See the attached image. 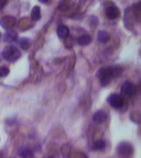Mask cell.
<instances>
[{
    "instance_id": "obj_14",
    "label": "cell",
    "mask_w": 141,
    "mask_h": 158,
    "mask_svg": "<svg viewBox=\"0 0 141 158\" xmlns=\"http://www.w3.org/2000/svg\"><path fill=\"white\" fill-rule=\"evenodd\" d=\"M20 156L22 158H34L33 152L32 150L28 149V148H25V149L21 151L20 152Z\"/></svg>"
},
{
    "instance_id": "obj_20",
    "label": "cell",
    "mask_w": 141,
    "mask_h": 158,
    "mask_svg": "<svg viewBox=\"0 0 141 158\" xmlns=\"http://www.w3.org/2000/svg\"><path fill=\"white\" fill-rule=\"evenodd\" d=\"M41 2H46L47 1H49V0H39Z\"/></svg>"
},
{
    "instance_id": "obj_4",
    "label": "cell",
    "mask_w": 141,
    "mask_h": 158,
    "mask_svg": "<svg viewBox=\"0 0 141 158\" xmlns=\"http://www.w3.org/2000/svg\"><path fill=\"white\" fill-rule=\"evenodd\" d=\"M117 152L120 156H128L131 155L134 152V148L130 143L123 142V143H120L117 147Z\"/></svg>"
},
{
    "instance_id": "obj_10",
    "label": "cell",
    "mask_w": 141,
    "mask_h": 158,
    "mask_svg": "<svg viewBox=\"0 0 141 158\" xmlns=\"http://www.w3.org/2000/svg\"><path fill=\"white\" fill-rule=\"evenodd\" d=\"M3 39L6 42L16 41L17 39V32L12 31V30H8L3 35Z\"/></svg>"
},
{
    "instance_id": "obj_19",
    "label": "cell",
    "mask_w": 141,
    "mask_h": 158,
    "mask_svg": "<svg viewBox=\"0 0 141 158\" xmlns=\"http://www.w3.org/2000/svg\"><path fill=\"white\" fill-rule=\"evenodd\" d=\"M7 0H0V9H2L7 3Z\"/></svg>"
},
{
    "instance_id": "obj_16",
    "label": "cell",
    "mask_w": 141,
    "mask_h": 158,
    "mask_svg": "<svg viewBox=\"0 0 141 158\" xmlns=\"http://www.w3.org/2000/svg\"><path fill=\"white\" fill-rule=\"evenodd\" d=\"M19 44L20 46H21V48H22V49H25V50L29 49L30 45H31L29 40L27 39V38H22V39L20 40Z\"/></svg>"
},
{
    "instance_id": "obj_5",
    "label": "cell",
    "mask_w": 141,
    "mask_h": 158,
    "mask_svg": "<svg viewBox=\"0 0 141 158\" xmlns=\"http://www.w3.org/2000/svg\"><path fill=\"white\" fill-rule=\"evenodd\" d=\"M135 86L130 81H126V82H124L121 87V92L124 96H133L135 94Z\"/></svg>"
},
{
    "instance_id": "obj_17",
    "label": "cell",
    "mask_w": 141,
    "mask_h": 158,
    "mask_svg": "<svg viewBox=\"0 0 141 158\" xmlns=\"http://www.w3.org/2000/svg\"><path fill=\"white\" fill-rule=\"evenodd\" d=\"M112 71H113V77H117L122 73V71H123V69L121 68V66H119V65H116V66H113L112 67Z\"/></svg>"
},
{
    "instance_id": "obj_9",
    "label": "cell",
    "mask_w": 141,
    "mask_h": 158,
    "mask_svg": "<svg viewBox=\"0 0 141 158\" xmlns=\"http://www.w3.org/2000/svg\"><path fill=\"white\" fill-rule=\"evenodd\" d=\"M92 118L94 122L97 123H102L107 119V114L103 110H98L94 114Z\"/></svg>"
},
{
    "instance_id": "obj_21",
    "label": "cell",
    "mask_w": 141,
    "mask_h": 158,
    "mask_svg": "<svg viewBox=\"0 0 141 158\" xmlns=\"http://www.w3.org/2000/svg\"><path fill=\"white\" fill-rule=\"evenodd\" d=\"M0 158H2V153L0 152Z\"/></svg>"
},
{
    "instance_id": "obj_13",
    "label": "cell",
    "mask_w": 141,
    "mask_h": 158,
    "mask_svg": "<svg viewBox=\"0 0 141 158\" xmlns=\"http://www.w3.org/2000/svg\"><path fill=\"white\" fill-rule=\"evenodd\" d=\"M97 40H99V42H101V43H106L110 40V35L106 31H101L98 32V35H97Z\"/></svg>"
},
{
    "instance_id": "obj_7",
    "label": "cell",
    "mask_w": 141,
    "mask_h": 158,
    "mask_svg": "<svg viewBox=\"0 0 141 158\" xmlns=\"http://www.w3.org/2000/svg\"><path fill=\"white\" fill-rule=\"evenodd\" d=\"M106 17L110 20H115L119 17L120 11L116 6H110V7H106Z\"/></svg>"
},
{
    "instance_id": "obj_8",
    "label": "cell",
    "mask_w": 141,
    "mask_h": 158,
    "mask_svg": "<svg viewBox=\"0 0 141 158\" xmlns=\"http://www.w3.org/2000/svg\"><path fill=\"white\" fill-rule=\"evenodd\" d=\"M70 33L69 27L65 25H59L57 28V35L61 39H66L68 38Z\"/></svg>"
},
{
    "instance_id": "obj_22",
    "label": "cell",
    "mask_w": 141,
    "mask_h": 158,
    "mask_svg": "<svg viewBox=\"0 0 141 158\" xmlns=\"http://www.w3.org/2000/svg\"><path fill=\"white\" fill-rule=\"evenodd\" d=\"M0 38H1V33H0Z\"/></svg>"
},
{
    "instance_id": "obj_18",
    "label": "cell",
    "mask_w": 141,
    "mask_h": 158,
    "mask_svg": "<svg viewBox=\"0 0 141 158\" xmlns=\"http://www.w3.org/2000/svg\"><path fill=\"white\" fill-rule=\"evenodd\" d=\"M8 73H9V69L7 67L0 68V77H6Z\"/></svg>"
},
{
    "instance_id": "obj_12",
    "label": "cell",
    "mask_w": 141,
    "mask_h": 158,
    "mask_svg": "<svg viewBox=\"0 0 141 158\" xmlns=\"http://www.w3.org/2000/svg\"><path fill=\"white\" fill-rule=\"evenodd\" d=\"M92 42V38L88 35H83L78 38V44L80 45H88Z\"/></svg>"
},
{
    "instance_id": "obj_6",
    "label": "cell",
    "mask_w": 141,
    "mask_h": 158,
    "mask_svg": "<svg viewBox=\"0 0 141 158\" xmlns=\"http://www.w3.org/2000/svg\"><path fill=\"white\" fill-rule=\"evenodd\" d=\"M0 24L2 26L4 29L10 30V28H12L15 26L16 24V19L14 17H9V16H7V17H2L1 21H0Z\"/></svg>"
},
{
    "instance_id": "obj_1",
    "label": "cell",
    "mask_w": 141,
    "mask_h": 158,
    "mask_svg": "<svg viewBox=\"0 0 141 158\" xmlns=\"http://www.w3.org/2000/svg\"><path fill=\"white\" fill-rule=\"evenodd\" d=\"M2 55L3 59H6L7 62L14 63L21 57V53L16 46L9 45L5 47L2 52Z\"/></svg>"
},
{
    "instance_id": "obj_11",
    "label": "cell",
    "mask_w": 141,
    "mask_h": 158,
    "mask_svg": "<svg viewBox=\"0 0 141 158\" xmlns=\"http://www.w3.org/2000/svg\"><path fill=\"white\" fill-rule=\"evenodd\" d=\"M31 17L33 21H39L41 17V8L39 6H35L32 10V13H31Z\"/></svg>"
},
{
    "instance_id": "obj_3",
    "label": "cell",
    "mask_w": 141,
    "mask_h": 158,
    "mask_svg": "<svg viewBox=\"0 0 141 158\" xmlns=\"http://www.w3.org/2000/svg\"><path fill=\"white\" fill-rule=\"evenodd\" d=\"M107 101L115 109H121L124 106V98L119 94L110 95L107 99Z\"/></svg>"
},
{
    "instance_id": "obj_15",
    "label": "cell",
    "mask_w": 141,
    "mask_h": 158,
    "mask_svg": "<svg viewBox=\"0 0 141 158\" xmlns=\"http://www.w3.org/2000/svg\"><path fill=\"white\" fill-rule=\"evenodd\" d=\"M106 147V142L104 140H98L96 141V143L93 144V149L94 150L101 151L103 150Z\"/></svg>"
},
{
    "instance_id": "obj_2",
    "label": "cell",
    "mask_w": 141,
    "mask_h": 158,
    "mask_svg": "<svg viewBox=\"0 0 141 158\" xmlns=\"http://www.w3.org/2000/svg\"><path fill=\"white\" fill-rule=\"evenodd\" d=\"M98 77L100 79L101 86H106L110 83V81L113 77V71L112 67H107V68H101L99 70Z\"/></svg>"
}]
</instances>
